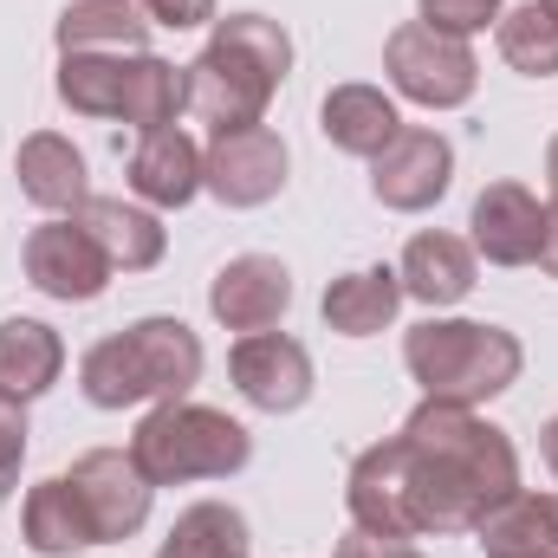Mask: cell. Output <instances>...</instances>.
Wrapping results in <instances>:
<instances>
[{"instance_id":"cell-24","label":"cell","mask_w":558,"mask_h":558,"mask_svg":"<svg viewBox=\"0 0 558 558\" xmlns=\"http://www.w3.org/2000/svg\"><path fill=\"white\" fill-rule=\"evenodd\" d=\"M59 52H149V20L137 0H72L52 26Z\"/></svg>"},{"instance_id":"cell-19","label":"cell","mask_w":558,"mask_h":558,"mask_svg":"<svg viewBox=\"0 0 558 558\" xmlns=\"http://www.w3.org/2000/svg\"><path fill=\"white\" fill-rule=\"evenodd\" d=\"M397 279H403V299H416L428 312H448V305H461L474 292V247L461 234L422 228L403 247V260H397Z\"/></svg>"},{"instance_id":"cell-4","label":"cell","mask_w":558,"mask_h":558,"mask_svg":"<svg viewBox=\"0 0 558 558\" xmlns=\"http://www.w3.org/2000/svg\"><path fill=\"white\" fill-rule=\"evenodd\" d=\"M403 371L416 377V390L428 403H461L481 410L494 397H507L526 371V351L507 325L487 318H441L428 312L416 331L403 338Z\"/></svg>"},{"instance_id":"cell-8","label":"cell","mask_w":558,"mask_h":558,"mask_svg":"<svg viewBox=\"0 0 558 558\" xmlns=\"http://www.w3.org/2000/svg\"><path fill=\"white\" fill-rule=\"evenodd\" d=\"M65 481H72V494H78L98 546H124V539H137L143 526H149L156 487H149V474H143L137 461H131V448H85Z\"/></svg>"},{"instance_id":"cell-10","label":"cell","mask_w":558,"mask_h":558,"mask_svg":"<svg viewBox=\"0 0 558 558\" xmlns=\"http://www.w3.org/2000/svg\"><path fill=\"white\" fill-rule=\"evenodd\" d=\"M228 377H234V390H241V403L247 410H260V416H292V410H305L312 403V351L292 338V331H254V338H241L234 351H228Z\"/></svg>"},{"instance_id":"cell-7","label":"cell","mask_w":558,"mask_h":558,"mask_svg":"<svg viewBox=\"0 0 558 558\" xmlns=\"http://www.w3.org/2000/svg\"><path fill=\"white\" fill-rule=\"evenodd\" d=\"M286 137L274 124H241V131H208L202 143V189L221 208H267L286 189Z\"/></svg>"},{"instance_id":"cell-25","label":"cell","mask_w":558,"mask_h":558,"mask_svg":"<svg viewBox=\"0 0 558 558\" xmlns=\"http://www.w3.org/2000/svg\"><path fill=\"white\" fill-rule=\"evenodd\" d=\"M182 111H189V78H182V65H169V59H156V52H131V65H124V98H118V124H131L137 137H149V131L182 124Z\"/></svg>"},{"instance_id":"cell-2","label":"cell","mask_w":558,"mask_h":558,"mask_svg":"<svg viewBox=\"0 0 558 558\" xmlns=\"http://www.w3.org/2000/svg\"><path fill=\"white\" fill-rule=\"evenodd\" d=\"M292 72V33L274 13H221L208 26V46L182 65L189 78V118L208 131L267 124V105Z\"/></svg>"},{"instance_id":"cell-30","label":"cell","mask_w":558,"mask_h":558,"mask_svg":"<svg viewBox=\"0 0 558 558\" xmlns=\"http://www.w3.org/2000/svg\"><path fill=\"white\" fill-rule=\"evenodd\" d=\"M149 26H169V33H195V26H215V0H137Z\"/></svg>"},{"instance_id":"cell-21","label":"cell","mask_w":558,"mask_h":558,"mask_svg":"<svg viewBox=\"0 0 558 558\" xmlns=\"http://www.w3.org/2000/svg\"><path fill=\"white\" fill-rule=\"evenodd\" d=\"M487 558H558V494L513 487L481 526H474Z\"/></svg>"},{"instance_id":"cell-1","label":"cell","mask_w":558,"mask_h":558,"mask_svg":"<svg viewBox=\"0 0 558 558\" xmlns=\"http://www.w3.org/2000/svg\"><path fill=\"white\" fill-rule=\"evenodd\" d=\"M403 448V481H410V513L416 533L441 539V533H474L513 487H520V448L507 428L487 416L461 410V403H428L397 428Z\"/></svg>"},{"instance_id":"cell-27","label":"cell","mask_w":558,"mask_h":558,"mask_svg":"<svg viewBox=\"0 0 558 558\" xmlns=\"http://www.w3.org/2000/svg\"><path fill=\"white\" fill-rule=\"evenodd\" d=\"M124 65H131V52H59L52 92H59V105H65L72 118H105V124H118Z\"/></svg>"},{"instance_id":"cell-23","label":"cell","mask_w":558,"mask_h":558,"mask_svg":"<svg viewBox=\"0 0 558 558\" xmlns=\"http://www.w3.org/2000/svg\"><path fill=\"white\" fill-rule=\"evenodd\" d=\"M59 371H65V338L46 318H0V390L33 403L59 384Z\"/></svg>"},{"instance_id":"cell-28","label":"cell","mask_w":558,"mask_h":558,"mask_svg":"<svg viewBox=\"0 0 558 558\" xmlns=\"http://www.w3.org/2000/svg\"><path fill=\"white\" fill-rule=\"evenodd\" d=\"M494 46H500V59H507L520 78H558V20L539 0L507 7L500 26H494Z\"/></svg>"},{"instance_id":"cell-37","label":"cell","mask_w":558,"mask_h":558,"mask_svg":"<svg viewBox=\"0 0 558 558\" xmlns=\"http://www.w3.org/2000/svg\"><path fill=\"white\" fill-rule=\"evenodd\" d=\"M539 7H546V13H553V20H558V0H539Z\"/></svg>"},{"instance_id":"cell-6","label":"cell","mask_w":558,"mask_h":558,"mask_svg":"<svg viewBox=\"0 0 558 558\" xmlns=\"http://www.w3.org/2000/svg\"><path fill=\"white\" fill-rule=\"evenodd\" d=\"M384 72H390V92L410 98L422 111H461L474 105L481 92V59L468 39L454 33H435L422 20H403L390 39H384Z\"/></svg>"},{"instance_id":"cell-13","label":"cell","mask_w":558,"mask_h":558,"mask_svg":"<svg viewBox=\"0 0 558 558\" xmlns=\"http://www.w3.org/2000/svg\"><path fill=\"white\" fill-rule=\"evenodd\" d=\"M344 513L357 533H377V539H422L416 513H410V481H403V448L397 435L371 441L351 474H344Z\"/></svg>"},{"instance_id":"cell-35","label":"cell","mask_w":558,"mask_h":558,"mask_svg":"<svg viewBox=\"0 0 558 558\" xmlns=\"http://www.w3.org/2000/svg\"><path fill=\"white\" fill-rule=\"evenodd\" d=\"M546 182H553V195H558V131H553V143H546Z\"/></svg>"},{"instance_id":"cell-11","label":"cell","mask_w":558,"mask_h":558,"mask_svg":"<svg viewBox=\"0 0 558 558\" xmlns=\"http://www.w3.org/2000/svg\"><path fill=\"white\" fill-rule=\"evenodd\" d=\"M454 189V143L428 124H403L397 143L371 162V195L390 215H428Z\"/></svg>"},{"instance_id":"cell-20","label":"cell","mask_w":558,"mask_h":558,"mask_svg":"<svg viewBox=\"0 0 558 558\" xmlns=\"http://www.w3.org/2000/svg\"><path fill=\"white\" fill-rule=\"evenodd\" d=\"M318 312H325V331H338V338H377L403 312V279H397V267H357L325 286Z\"/></svg>"},{"instance_id":"cell-18","label":"cell","mask_w":558,"mask_h":558,"mask_svg":"<svg viewBox=\"0 0 558 558\" xmlns=\"http://www.w3.org/2000/svg\"><path fill=\"white\" fill-rule=\"evenodd\" d=\"M318 131H325L331 149H344L357 162H377L403 131V111L384 85H331L325 105H318Z\"/></svg>"},{"instance_id":"cell-14","label":"cell","mask_w":558,"mask_h":558,"mask_svg":"<svg viewBox=\"0 0 558 558\" xmlns=\"http://www.w3.org/2000/svg\"><path fill=\"white\" fill-rule=\"evenodd\" d=\"M286 305H292V274L274 254H234L221 274L208 279V312H215L221 331H241V338L279 331Z\"/></svg>"},{"instance_id":"cell-34","label":"cell","mask_w":558,"mask_h":558,"mask_svg":"<svg viewBox=\"0 0 558 558\" xmlns=\"http://www.w3.org/2000/svg\"><path fill=\"white\" fill-rule=\"evenodd\" d=\"M539 454H546V468H553V481H558V416L539 428Z\"/></svg>"},{"instance_id":"cell-31","label":"cell","mask_w":558,"mask_h":558,"mask_svg":"<svg viewBox=\"0 0 558 558\" xmlns=\"http://www.w3.org/2000/svg\"><path fill=\"white\" fill-rule=\"evenodd\" d=\"M26 435H33L26 403H20L13 390H0V474H20V461H26Z\"/></svg>"},{"instance_id":"cell-5","label":"cell","mask_w":558,"mask_h":558,"mask_svg":"<svg viewBox=\"0 0 558 558\" xmlns=\"http://www.w3.org/2000/svg\"><path fill=\"white\" fill-rule=\"evenodd\" d=\"M131 461L149 474V487H189V481H228L254 461V435L247 422L208 403H156L131 435Z\"/></svg>"},{"instance_id":"cell-3","label":"cell","mask_w":558,"mask_h":558,"mask_svg":"<svg viewBox=\"0 0 558 558\" xmlns=\"http://www.w3.org/2000/svg\"><path fill=\"white\" fill-rule=\"evenodd\" d=\"M202 338L182 318H137L111 338H98L78 357V390L92 410H137V403H175L202 384Z\"/></svg>"},{"instance_id":"cell-17","label":"cell","mask_w":558,"mask_h":558,"mask_svg":"<svg viewBox=\"0 0 558 558\" xmlns=\"http://www.w3.org/2000/svg\"><path fill=\"white\" fill-rule=\"evenodd\" d=\"M13 175H20V195L46 215H78L92 202V169L78 156V143L59 137V131H33L13 149Z\"/></svg>"},{"instance_id":"cell-36","label":"cell","mask_w":558,"mask_h":558,"mask_svg":"<svg viewBox=\"0 0 558 558\" xmlns=\"http://www.w3.org/2000/svg\"><path fill=\"white\" fill-rule=\"evenodd\" d=\"M13 487H20V474H0V507L13 500Z\"/></svg>"},{"instance_id":"cell-16","label":"cell","mask_w":558,"mask_h":558,"mask_svg":"<svg viewBox=\"0 0 558 558\" xmlns=\"http://www.w3.org/2000/svg\"><path fill=\"white\" fill-rule=\"evenodd\" d=\"M72 221L98 241V254L111 260V274H149V267L169 254V228H162V215L143 208L137 195H131V202H124V195H92Z\"/></svg>"},{"instance_id":"cell-22","label":"cell","mask_w":558,"mask_h":558,"mask_svg":"<svg viewBox=\"0 0 558 558\" xmlns=\"http://www.w3.org/2000/svg\"><path fill=\"white\" fill-rule=\"evenodd\" d=\"M20 539H26V553H39V558H72V553L98 546L92 520H85V507H78V494H72L65 474L26 487V500H20Z\"/></svg>"},{"instance_id":"cell-9","label":"cell","mask_w":558,"mask_h":558,"mask_svg":"<svg viewBox=\"0 0 558 558\" xmlns=\"http://www.w3.org/2000/svg\"><path fill=\"white\" fill-rule=\"evenodd\" d=\"M20 267L26 279L46 292V299H59V305H92V299H105V286H111V260L98 254V241L72 221V215H46L33 234H26V247H20Z\"/></svg>"},{"instance_id":"cell-33","label":"cell","mask_w":558,"mask_h":558,"mask_svg":"<svg viewBox=\"0 0 558 558\" xmlns=\"http://www.w3.org/2000/svg\"><path fill=\"white\" fill-rule=\"evenodd\" d=\"M546 279H558V195L546 202V228H539V260H533Z\"/></svg>"},{"instance_id":"cell-29","label":"cell","mask_w":558,"mask_h":558,"mask_svg":"<svg viewBox=\"0 0 558 558\" xmlns=\"http://www.w3.org/2000/svg\"><path fill=\"white\" fill-rule=\"evenodd\" d=\"M507 0H416V20L435 33H454V39H474L487 26H500Z\"/></svg>"},{"instance_id":"cell-26","label":"cell","mask_w":558,"mask_h":558,"mask_svg":"<svg viewBox=\"0 0 558 558\" xmlns=\"http://www.w3.org/2000/svg\"><path fill=\"white\" fill-rule=\"evenodd\" d=\"M156 558H254L247 513L228 507V500H195V507L175 513V526L156 546Z\"/></svg>"},{"instance_id":"cell-15","label":"cell","mask_w":558,"mask_h":558,"mask_svg":"<svg viewBox=\"0 0 558 558\" xmlns=\"http://www.w3.org/2000/svg\"><path fill=\"white\" fill-rule=\"evenodd\" d=\"M124 182L143 208L169 215V208H189L202 195V143L189 137L182 124L169 131H149L131 143V162H124Z\"/></svg>"},{"instance_id":"cell-12","label":"cell","mask_w":558,"mask_h":558,"mask_svg":"<svg viewBox=\"0 0 558 558\" xmlns=\"http://www.w3.org/2000/svg\"><path fill=\"white\" fill-rule=\"evenodd\" d=\"M539 228H546V208L526 182H487L468 208V247L487 267H533Z\"/></svg>"},{"instance_id":"cell-32","label":"cell","mask_w":558,"mask_h":558,"mask_svg":"<svg viewBox=\"0 0 558 558\" xmlns=\"http://www.w3.org/2000/svg\"><path fill=\"white\" fill-rule=\"evenodd\" d=\"M331 558H428V553H416L410 539H377V533H357V526H351Z\"/></svg>"}]
</instances>
